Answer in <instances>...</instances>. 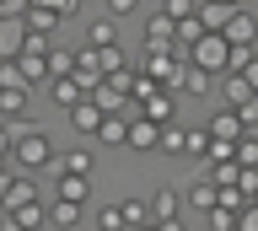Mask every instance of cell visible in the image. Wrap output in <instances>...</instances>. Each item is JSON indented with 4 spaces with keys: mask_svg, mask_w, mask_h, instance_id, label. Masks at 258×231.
Segmentation results:
<instances>
[{
    "mask_svg": "<svg viewBox=\"0 0 258 231\" xmlns=\"http://www.w3.org/2000/svg\"><path fill=\"white\" fill-rule=\"evenodd\" d=\"M76 65V49H48V75H70Z\"/></svg>",
    "mask_w": 258,
    "mask_h": 231,
    "instance_id": "cell-32",
    "label": "cell"
},
{
    "mask_svg": "<svg viewBox=\"0 0 258 231\" xmlns=\"http://www.w3.org/2000/svg\"><path fill=\"white\" fill-rule=\"evenodd\" d=\"M156 140H161V124H156V118H145V113L129 118V150H156Z\"/></svg>",
    "mask_w": 258,
    "mask_h": 231,
    "instance_id": "cell-11",
    "label": "cell"
},
{
    "mask_svg": "<svg viewBox=\"0 0 258 231\" xmlns=\"http://www.w3.org/2000/svg\"><path fill=\"white\" fill-rule=\"evenodd\" d=\"M161 11H167V17H188V11H199V0H161Z\"/></svg>",
    "mask_w": 258,
    "mask_h": 231,
    "instance_id": "cell-37",
    "label": "cell"
},
{
    "mask_svg": "<svg viewBox=\"0 0 258 231\" xmlns=\"http://www.w3.org/2000/svg\"><path fill=\"white\" fill-rule=\"evenodd\" d=\"M205 129L215 134V140H242V134H247V124H242V113H237V108H231V102H226V108H221V113H215V118H210Z\"/></svg>",
    "mask_w": 258,
    "mask_h": 231,
    "instance_id": "cell-13",
    "label": "cell"
},
{
    "mask_svg": "<svg viewBox=\"0 0 258 231\" xmlns=\"http://www.w3.org/2000/svg\"><path fill=\"white\" fill-rule=\"evenodd\" d=\"M81 6H86V0H81Z\"/></svg>",
    "mask_w": 258,
    "mask_h": 231,
    "instance_id": "cell-43",
    "label": "cell"
},
{
    "mask_svg": "<svg viewBox=\"0 0 258 231\" xmlns=\"http://www.w3.org/2000/svg\"><path fill=\"white\" fill-rule=\"evenodd\" d=\"M81 220H86V204H76V199H59V194L48 199V226H64V231H70V226H81Z\"/></svg>",
    "mask_w": 258,
    "mask_h": 231,
    "instance_id": "cell-15",
    "label": "cell"
},
{
    "mask_svg": "<svg viewBox=\"0 0 258 231\" xmlns=\"http://www.w3.org/2000/svg\"><path fill=\"white\" fill-rule=\"evenodd\" d=\"M205 150H210V129H188V140H183V156L205 162Z\"/></svg>",
    "mask_w": 258,
    "mask_h": 231,
    "instance_id": "cell-29",
    "label": "cell"
},
{
    "mask_svg": "<svg viewBox=\"0 0 258 231\" xmlns=\"http://www.w3.org/2000/svg\"><path fill=\"white\" fill-rule=\"evenodd\" d=\"M237 75H247V81H253V86H258V54H253V59H247V65H242V70H237Z\"/></svg>",
    "mask_w": 258,
    "mask_h": 231,
    "instance_id": "cell-40",
    "label": "cell"
},
{
    "mask_svg": "<svg viewBox=\"0 0 258 231\" xmlns=\"http://www.w3.org/2000/svg\"><path fill=\"white\" fill-rule=\"evenodd\" d=\"M247 199H258V183H253V194H247Z\"/></svg>",
    "mask_w": 258,
    "mask_h": 231,
    "instance_id": "cell-42",
    "label": "cell"
},
{
    "mask_svg": "<svg viewBox=\"0 0 258 231\" xmlns=\"http://www.w3.org/2000/svg\"><path fill=\"white\" fill-rule=\"evenodd\" d=\"M247 92H258V86L247 81V75H237V70H226V75H221V102H231V108H237V102L247 97Z\"/></svg>",
    "mask_w": 258,
    "mask_h": 231,
    "instance_id": "cell-23",
    "label": "cell"
},
{
    "mask_svg": "<svg viewBox=\"0 0 258 231\" xmlns=\"http://www.w3.org/2000/svg\"><path fill=\"white\" fill-rule=\"evenodd\" d=\"M16 231H32V226H48V199H32V204H22V210L6 215Z\"/></svg>",
    "mask_w": 258,
    "mask_h": 231,
    "instance_id": "cell-18",
    "label": "cell"
},
{
    "mask_svg": "<svg viewBox=\"0 0 258 231\" xmlns=\"http://www.w3.org/2000/svg\"><path fill=\"white\" fill-rule=\"evenodd\" d=\"M43 92H48V102H54V108H64V113H70L81 97H86V86H81L76 75H48V86H43Z\"/></svg>",
    "mask_w": 258,
    "mask_h": 231,
    "instance_id": "cell-8",
    "label": "cell"
},
{
    "mask_svg": "<svg viewBox=\"0 0 258 231\" xmlns=\"http://www.w3.org/2000/svg\"><path fill=\"white\" fill-rule=\"evenodd\" d=\"M22 22H27V33H54V27H59V6H54V0H27V6H22Z\"/></svg>",
    "mask_w": 258,
    "mask_h": 231,
    "instance_id": "cell-6",
    "label": "cell"
},
{
    "mask_svg": "<svg viewBox=\"0 0 258 231\" xmlns=\"http://www.w3.org/2000/svg\"><path fill=\"white\" fill-rule=\"evenodd\" d=\"M205 226H215V231H237V210L215 204V210H205Z\"/></svg>",
    "mask_w": 258,
    "mask_h": 231,
    "instance_id": "cell-30",
    "label": "cell"
},
{
    "mask_svg": "<svg viewBox=\"0 0 258 231\" xmlns=\"http://www.w3.org/2000/svg\"><path fill=\"white\" fill-rule=\"evenodd\" d=\"M237 231H258V199H247L237 210Z\"/></svg>",
    "mask_w": 258,
    "mask_h": 231,
    "instance_id": "cell-34",
    "label": "cell"
},
{
    "mask_svg": "<svg viewBox=\"0 0 258 231\" xmlns=\"http://www.w3.org/2000/svg\"><path fill=\"white\" fill-rule=\"evenodd\" d=\"M118 215H124V226H156L151 220V199H118Z\"/></svg>",
    "mask_w": 258,
    "mask_h": 231,
    "instance_id": "cell-24",
    "label": "cell"
},
{
    "mask_svg": "<svg viewBox=\"0 0 258 231\" xmlns=\"http://www.w3.org/2000/svg\"><path fill=\"white\" fill-rule=\"evenodd\" d=\"M226 43L231 49H247V43H258V17L253 11H242V6H231V17H226Z\"/></svg>",
    "mask_w": 258,
    "mask_h": 231,
    "instance_id": "cell-5",
    "label": "cell"
},
{
    "mask_svg": "<svg viewBox=\"0 0 258 231\" xmlns=\"http://www.w3.org/2000/svg\"><path fill=\"white\" fill-rule=\"evenodd\" d=\"M188 204H194L199 215L215 210V178H210V183H194V188H188Z\"/></svg>",
    "mask_w": 258,
    "mask_h": 231,
    "instance_id": "cell-28",
    "label": "cell"
},
{
    "mask_svg": "<svg viewBox=\"0 0 258 231\" xmlns=\"http://www.w3.org/2000/svg\"><path fill=\"white\" fill-rule=\"evenodd\" d=\"M129 11H140V0H108V17H113V22H124Z\"/></svg>",
    "mask_w": 258,
    "mask_h": 231,
    "instance_id": "cell-38",
    "label": "cell"
},
{
    "mask_svg": "<svg viewBox=\"0 0 258 231\" xmlns=\"http://www.w3.org/2000/svg\"><path fill=\"white\" fill-rule=\"evenodd\" d=\"M188 65L215 70V75H226V70H231V43H226L221 27H210V33H199V38L188 43Z\"/></svg>",
    "mask_w": 258,
    "mask_h": 231,
    "instance_id": "cell-2",
    "label": "cell"
},
{
    "mask_svg": "<svg viewBox=\"0 0 258 231\" xmlns=\"http://www.w3.org/2000/svg\"><path fill=\"white\" fill-rule=\"evenodd\" d=\"M54 140H48V129H32V124H22L16 118V140H11V162L22 167V172H43V167H54Z\"/></svg>",
    "mask_w": 258,
    "mask_h": 231,
    "instance_id": "cell-1",
    "label": "cell"
},
{
    "mask_svg": "<svg viewBox=\"0 0 258 231\" xmlns=\"http://www.w3.org/2000/svg\"><path fill=\"white\" fill-rule=\"evenodd\" d=\"M22 6L27 0H0V17H22Z\"/></svg>",
    "mask_w": 258,
    "mask_h": 231,
    "instance_id": "cell-39",
    "label": "cell"
},
{
    "mask_svg": "<svg viewBox=\"0 0 258 231\" xmlns=\"http://www.w3.org/2000/svg\"><path fill=\"white\" fill-rule=\"evenodd\" d=\"M48 172H86V178H92V172H97V156L86 145H76V150H64V156H54Z\"/></svg>",
    "mask_w": 258,
    "mask_h": 231,
    "instance_id": "cell-17",
    "label": "cell"
},
{
    "mask_svg": "<svg viewBox=\"0 0 258 231\" xmlns=\"http://www.w3.org/2000/svg\"><path fill=\"white\" fill-rule=\"evenodd\" d=\"M27 97H32V86H0V118H22Z\"/></svg>",
    "mask_w": 258,
    "mask_h": 231,
    "instance_id": "cell-21",
    "label": "cell"
},
{
    "mask_svg": "<svg viewBox=\"0 0 258 231\" xmlns=\"http://www.w3.org/2000/svg\"><path fill=\"white\" fill-rule=\"evenodd\" d=\"M97 140H102V145H129V113H102Z\"/></svg>",
    "mask_w": 258,
    "mask_h": 231,
    "instance_id": "cell-20",
    "label": "cell"
},
{
    "mask_svg": "<svg viewBox=\"0 0 258 231\" xmlns=\"http://www.w3.org/2000/svg\"><path fill=\"white\" fill-rule=\"evenodd\" d=\"M145 43H177V22L167 11H151L145 17Z\"/></svg>",
    "mask_w": 258,
    "mask_h": 231,
    "instance_id": "cell-19",
    "label": "cell"
},
{
    "mask_svg": "<svg viewBox=\"0 0 258 231\" xmlns=\"http://www.w3.org/2000/svg\"><path fill=\"white\" fill-rule=\"evenodd\" d=\"M16 65H22V75H27L32 92L48 86V38L43 33H27V43H22V54H16Z\"/></svg>",
    "mask_w": 258,
    "mask_h": 231,
    "instance_id": "cell-3",
    "label": "cell"
},
{
    "mask_svg": "<svg viewBox=\"0 0 258 231\" xmlns=\"http://www.w3.org/2000/svg\"><path fill=\"white\" fill-rule=\"evenodd\" d=\"M140 113L156 118V124H172V118H177V92H172V86H156V92L140 102Z\"/></svg>",
    "mask_w": 258,
    "mask_h": 231,
    "instance_id": "cell-9",
    "label": "cell"
},
{
    "mask_svg": "<svg viewBox=\"0 0 258 231\" xmlns=\"http://www.w3.org/2000/svg\"><path fill=\"white\" fill-rule=\"evenodd\" d=\"M86 43H92V49H108V43H118V27H113V17H97L92 27H86Z\"/></svg>",
    "mask_w": 258,
    "mask_h": 231,
    "instance_id": "cell-26",
    "label": "cell"
},
{
    "mask_svg": "<svg viewBox=\"0 0 258 231\" xmlns=\"http://www.w3.org/2000/svg\"><path fill=\"white\" fill-rule=\"evenodd\" d=\"M70 75H76L86 92H92V86L102 81V59H97V49H76V65H70Z\"/></svg>",
    "mask_w": 258,
    "mask_h": 231,
    "instance_id": "cell-16",
    "label": "cell"
},
{
    "mask_svg": "<svg viewBox=\"0 0 258 231\" xmlns=\"http://www.w3.org/2000/svg\"><path fill=\"white\" fill-rule=\"evenodd\" d=\"M32 199H43V183H32V178H11V188H6V199H0V210L11 215V210H22V204H32Z\"/></svg>",
    "mask_w": 258,
    "mask_h": 231,
    "instance_id": "cell-12",
    "label": "cell"
},
{
    "mask_svg": "<svg viewBox=\"0 0 258 231\" xmlns=\"http://www.w3.org/2000/svg\"><path fill=\"white\" fill-rule=\"evenodd\" d=\"M237 167H258V134L253 129L237 140Z\"/></svg>",
    "mask_w": 258,
    "mask_h": 231,
    "instance_id": "cell-31",
    "label": "cell"
},
{
    "mask_svg": "<svg viewBox=\"0 0 258 231\" xmlns=\"http://www.w3.org/2000/svg\"><path fill=\"white\" fill-rule=\"evenodd\" d=\"M70 124H76V134H81V140H97V129H102V102L86 92V97L70 108Z\"/></svg>",
    "mask_w": 258,
    "mask_h": 231,
    "instance_id": "cell-7",
    "label": "cell"
},
{
    "mask_svg": "<svg viewBox=\"0 0 258 231\" xmlns=\"http://www.w3.org/2000/svg\"><path fill=\"white\" fill-rule=\"evenodd\" d=\"M215 81H221L215 70H199V65L183 70V92H188V97H210V92H215Z\"/></svg>",
    "mask_w": 258,
    "mask_h": 231,
    "instance_id": "cell-22",
    "label": "cell"
},
{
    "mask_svg": "<svg viewBox=\"0 0 258 231\" xmlns=\"http://www.w3.org/2000/svg\"><path fill=\"white\" fill-rule=\"evenodd\" d=\"M0 86H27V75H22L16 59H0Z\"/></svg>",
    "mask_w": 258,
    "mask_h": 231,
    "instance_id": "cell-33",
    "label": "cell"
},
{
    "mask_svg": "<svg viewBox=\"0 0 258 231\" xmlns=\"http://www.w3.org/2000/svg\"><path fill=\"white\" fill-rule=\"evenodd\" d=\"M199 33H210V27H205V17H199V11H188V17H177V43H183V49H188V43H194V38H199Z\"/></svg>",
    "mask_w": 258,
    "mask_h": 231,
    "instance_id": "cell-27",
    "label": "cell"
},
{
    "mask_svg": "<svg viewBox=\"0 0 258 231\" xmlns=\"http://www.w3.org/2000/svg\"><path fill=\"white\" fill-rule=\"evenodd\" d=\"M237 113H242V124L253 129V124H258V92H247V97L237 102Z\"/></svg>",
    "mask_w": 258,
    "mask_h": 231,
    "instance_id": "cell-36",
    "label": "cell"
},
{
    "mask_svg": "<svg viewBox=\"0 0 258 231\" xmlns=\"http://www.w3.org/2000/svg\"><path fill=\"white\" fill-rule=\"evenodd\" d=\"M97 226H102V231H124V215H118V204L97 210Z\"/></svg>",
    "mask_w": 258,
    "mask_h": 231,
    "instance_id": "cell-35",
    "label": "cell"
},
{
    "mask_svg": "<svg viewBox=\"0 0 258 231\" xmlns=\"http://www.w3.org/2000/svg\"><path fill=\"white\" fill-rule=\"evenodd\" d=\"M27 43V22L22 17H0V59H16Z\"/></svg>",
    "mask_w": 258,
    "mask_h": 231,
    "instance_id": "cell-10",
    "label": "cell"
},
{
    "mask_svg": "<svg viewBox=\"0 0 258 231\" xmlns=\"http://www.w3.org/2000/svg\"><path fill=\"white\" fill-rule=\"evenodd\" d=\"M54 194L86 204V199H92V178H86V172H54Z\"/></svg>",
    "mask_w": 258,
    "mask_h": 231,
    "instance_id": "cell-14",
    "label": "cell"
},
{
    "mask_svg": "<svg viewBox=\"0 0 258 231\" xmlns=\"http://www.w3.org/2000/svg\"><path fill=\"white\" fill-rule=\"evenodd\" d=\"M210 6H242V0H210Z\"/></svg>",
    "mask_w": 258,
    "mask_h": 231,
    "instance_id": "cell-41",
    "label": "cell"
},
{
    "mask_svg": "<svg viewBox=\"0 0 258 231\" xmlns=\"http://www.w3.org/2000/svg\"><path fill=\"white\" fill-rule=\"evenodd\" d=\"M151 220H156L161 231L183 226V194H177V188H156V194H151Z\"/></svg>",
    "mask_w": 258,
    "mask_h": 231,
    "instance_id": "cell-4",
    "label": "cell"
},
{
    "mask_svg": "<svg viewBox=\"0 0 258 231\" xmlns=\"http://www.w3.org/2000/svg\"><path fill=\"white\" fill-rule=\"evenodd\" d=\"M183 140H188V129H183V124H161V140H156V150L161 156H183Z\"/></svg>",
    "mask_w": 258,
    "mask_h": 231,
    "instance_id": "cell-25",
    "label": "cell"
}]
</instances>
